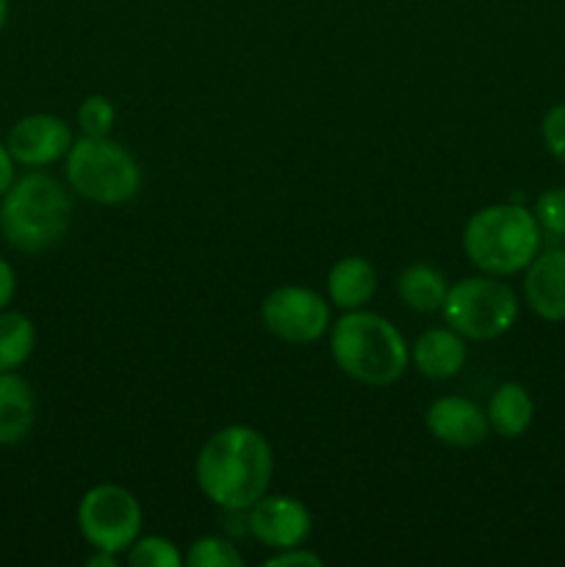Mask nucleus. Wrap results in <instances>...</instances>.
Instances as JSON below:
<instances>
[{"label": "nucleus", "instance_id": "obj_22", "mask_svg": "<svg viewBox=\"0 0 565 567\" xmlns=\"http://www.w3.org/2000/svg\"><path fill=\"white\" fill-rule=\"evenodd\" d=\"M532 214H535L543 233H548V236L554 238H565V186L546 188V192L535 199Z\"/></svg>", "mask_w": 565, "mask_h": 567}, {"label": "nucleus", "instance_id": "obj_5", "mask_svg": "<svg viewBox=\"0 0 565 567\" xmlns=\"http://www.w3.org/2000/svg\"><path fill=\"white\" fill-rule=\"evenodd\" d=\"M66 181L72 192L100 205H120L142 188L136 158L109 136H81L66 153Z\"/></svg>", "mask_w": 565, "mask_h": 567}, {"label": "nucleus", "instance_id": "obj_26", "mask_svg": "<svg viewBox=\"0 0 565 567\" xmlns=\"http://www.w3.org/2000/svg\"><path fill=\"white\" fill-rule=\"evenodd\" d=\"M11 183H14V158H11L9 147L0 142V197L9 192Z\"/></svg>", "mask_w": 565, "mask_h": 567}, {"label": "nucleus", "instance_id": "obj_6", "mask_svg": "<svg viewBox=\"0 0 565 567\" xmlns=\"http://www.w3.org/2000/svg\"><path fill=\"white\" fill-rule=\"evenodd\" d=\"M443 319L471 341H491L504 336L518 319V297L507 282L493 275L465 277L449 288Z\"/></svg>", "mask_w": 565, "mask_h": 567}, {"label": "nucleus", "instance_id": "obj_1", "mask_svg": "<svg viewBox=\"0 0 565 567\" xmlns=\"http://www.w3.org/2000/svg\"><path fill=\"white\" fill-rule=\"evenodd\" d=\"M275 471L271 449L258 430L233 424L205 441L197 457V485L216 507L242 513L266 496Z\"/></svg>", "mask_w": 565, "mask_h": 567}, {"label": "nucleus", "instance_id": "obj_25", "mask_svg": "<svg viewBox=\"0 0 565 567\" xmlns=\"http://www.w3.org/2000/svg\"><path fill=\"white\" fill-rule=\"evenodd\" d=\"M14 291H17L14 269H11V264H6V260L0 258V310L9 308V302L14 299Z\"/></svg>", "mask_w": 565, "mask_h": 567}, {"label": "nucleus", "instance_id": "obj_13", "mask_svg": "<svg viewBox=\"0 0 565 567\" xmlns=\"http://www.w3.org/2000/svg\"><path fill=\"white\" fill-rule=\"evenodd\" d=\"M37 421V396L14 371H0V446L25 441Z\"/></svg>", "mask_w": 565, "mask_h": 567}, {"label": "nucleus", "instance_id": "obj_7", "mask_svg": "<svg viewBox=\"0 0 565 567\" xmlns=\"http://www.w3.org/2000/svg\"><path fill=\"white\" fill-rule=\"evenodd\" d=\"M78 529L94 551L122 554L138 540L142 507L120 485H97L78 504Z\"/></svg>", "mask_w": 565, "mask_h": 567}, {"label": "nucleus", "instance_id": "obj_3", "mask_svg": "<svg viewBox=\"0 0 565 567\" xmlns=\"http://www.w3.org/2000/svg\"><path fill=\"white\" fill-rule=\"evenodd\" d=\"M72 199L55 177L28 172L0 197V236L17 252H44L64 238Z\"/></svg>", "mask_w": 565, "mask_h": 567}, {"label": "nucleus", "instance_id": "obj_28", "mask_svg": "<svg viewBox=\"0 0 565 567\" xmlns=\"http://www.w3.org/2000/svg\"><path fill=\"white\" fill-rule=\"evenodd\" d=\"M6 17H9V0H0V31L6 25Z\"/></svg>", "mask_w": 565, "mask_h": 567}, {"label": "nucleus", "instance_id": "obj_23", "mask_svg": "<svg viewBox=\"0 0 565 567\" xmlns=\"http://www.w3.org/2000/svg\"><path fill=\"white\" fill-rule=\"evenodd\" d=\"M541 138L546 144L548 155L565 166V103H557L546 111L541 125Z\"/></svg>", "mask_w": 565, "mask_h": 567}, {"label": "nucleus", "instance_id": "obj_2", "mask_svg": "<svg viewBox=\"0 0 565 567\" xmlns=\"http://www.w3.org/2000/svg\"><path fill=\"white\" fill-rule=\"evenodd\" d=\"M330 352L338 369L363 385H393L408 371L410 349L402 332L371 310H347L332 324Z\"/></svg>", "mask_w": 565, "mask_h": 567}, {"label": "nucleus", "instance_id": "obj_24", "mask_svg": "<svg viewBox=\"0 0 565 567\" xmlns=\"http://www.w3.org/2000/svg\"><path fill=\"white\" fill-rule=\"evenodd\" d=\"M266 565L269 567H321V557H316V554L305 551V548L294 546V548H282V551H277L275 557L266 559Z\"/></svg>", "mask_w": 565, "mask_h": 567}, {"label": "nucleus", "instance_id": "obj_15", "mask_svg": "<svg viewBox=\"0 0 565 567\" xmlns=\"http://www.w3.org/2000/svg\"><path fill=\"white\" fill-rule=\"evenodd\" d=\"M377 291V271L366 258H341L327 275V293L336 308L360 310Z\"/></svg>", "mask_w": 565, "mask_h": 567}, {"label": "nucleus", "instance_id": "obj_27", "mask_svg": "<svg viewBox=\"0 0 565 567\" xmlns=\"http://www.w3.org/2000/svg\"><path fill=\"white\" fill-rule=\"evenodd\" d=\"M120 565V554L111 551H97L92 559H89V567H116Z\"/></svg>", "mask_w": 565, "mask_h": 567}, {"label": "nucleus", "instance_id": "obj_12", "mask_svg": "<svg viewBox=\"0 0 565 567\" xmlns=\"http://www.w3.org/2000/svg\"><path fill=\"white\" fill-rule=\"evenodd\" d=\"M524 277V299L537 319L565 321V249H541Z\"/></svg>", "mask_w": 565, "mask_h": 567}, {"label": "nucleus", "instance_id": "obj_14", "mask_svg": "<svg viewBox=\"0 0 565 567\" xmlns=\"http://www.w3.org/2000/svg\"><path fill=\"white\" fill-rule=\"evenodd\" d=\"M413 363L430 380H452L465 365L463 336L454 330H427L415 341Z\"/></svg>", "mask_w": 565, "mask_h": 567}, {"label": "nucleus", "instance_id": "obj_20", "mask_svg": "<svg viewBox=\"0 0 565 567\" xmlns=\"http://www.w3.org/2000/svg\"><path fill=\"white\" fill-rule=\"evenodd\" d=\"M127 563L133 567H183V554L177 551L175 543L166 537H142L127 551Z\"/></svg>", "mask_w": 565, "mask_h": 567}, {"label": "nucleus", "instance_id": "obj_11", "mask_svg": "<svg viewBox=\"0 0 565 567\" xmlns=\"http://www.w3.org/2000/svg\"><path fill=\"white\" fill-rule=\"evenodd\" d=\"M427 430L435 441L454 449H474L491 432L487 413L463 396H441L427 408Z\"/></svg>", "mask_w": 565, "mask_h": 567}, {"label": "nucleus", "instance_id": "obj_4", "mask_svg": "<svg viewBox=\"0 0 565 567\" xmlns=\"http://www.w3.org/2000/svg\"><path fill=\"white\" fill-rule=\"evenodd\" d=\"M543 230L535 214L518 203L476 210L463 230V249L482 275L510 277L524 271L541 252Z\"/></svg>", "mask_w": 565, "mask_h": 567}, {"label": "nucleus", "instance_id": "obj_19", "mask_svg": "<svg viewBox=\"0 0 565 567\" xmlns=\"http://www.w3.org/2000/svg\"><path fill=\"white\" fill-rule=\"evenodd\" d=\"M242 563L238 548L222 537H199L183 554V565L188 567H242Z\"/></svg>", "mask_w": 565, "mask_h": 567}, {"label": "nucleus", "instance_id": "obj_17", "mask_svg": "<svg viewBox=\"0 0 565 567\" xmlns=\"http://www.w3.org/2000/svg\"><path fill=\"white\" fill-rule=\"evenodd\" d=\"M446 277L427 264H413L399 275V299L415 313H435L446 302Z\"/></svg>", "mask_w": 565, "mask_h": 567}, {"label": "nucleus", "instance_id": "obj_16", "mask_svg": "<svg viewBox=\"0 0 565 567\" xmlns=\"http://www.w3.org/2000/svg\"><path fill=\"white\" fill-rule=\"evenodd\" d=\"M487 424L496 435L515 441L535 421V402L521 382H502L487 402Z\"/></svg>", "mask_w": 565, "mask_h": 567}, {"label": "nucleus", "instance_id": "obj_21", "mask_svg": "<svg viewBox=\"0 0 565 567\" xmlns=\"http://www.w3.org/2000/svg\"><path fill=\"white\" fill-rule=\"evenodd\" d=\"M114 120V103L103 97V94H89L81 103V109H78V125H81L83 136H109Z\"/></svg>", "mask_w": 565, "mask_h": 567}, {"label": "nucleus", "instance_id": "obj_10", "mask_svg": "<svg viewBox=\"0 0 565 567\" xmlns=\"http://www.w3.org/2000/svg\"><path fill=\"white\" fill-rule=\"evenodd\" d=\"M247 526L255 540L264 543L266 548L282 551V548L302 546L308 540L310 513L291 496H264L249 507Z\"/></svg>", "mask_w": 565, "mask_h": 567}, {"label": "nucleus", "instance_id": "obj_18", "mask_svg": "<svg viewBox=\"0 0 565 567\" xmlns=\"http://www.w3.org/2000/svg\"><path fill=\"white\" fill-rule=\"evenodd\" d=\"M37 347V330L25 313L0 310V371H17Z\"/></svg>", "mask_w": 565, "mask_h": 567}, {"label": "nucleus", "instance_id": "obj_8", "mask_svg": "<svg viewBox=\"0 0 565 567\" xmlns=\"http://www.w3.org/2000/svg\"><path fill=\"white\" fill-rule=\"evenodd\" d=\"M266 330L286 343H316L330 327V305L321 293L302 286L275 288L260 305Z\"/></svg>", "mask_w": 565, "mask_h": 567}, {"label": "nucleus", "instance_id": "obj_9", "mask_svg": "<svg viewBox=\"0 0 565 567\" xmlns=\"http://www.w3.org/2000/svg\"><path fill=\"white\" fill-rule=\"evenodd\" d=\"M14 164L31 166H50L55 161L66 158L72 147V131L64 120L53 114H31L22 116L14 127L9 131L6 138Z\"/></svg>", "mask_w": 565, "mask_h": 567}]
</instances>
